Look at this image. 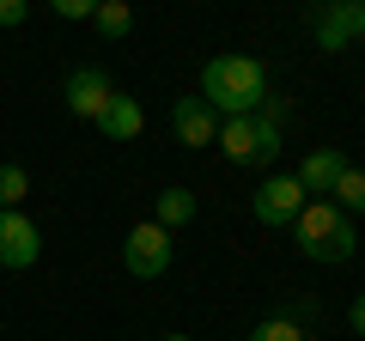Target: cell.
Masks as SVG:
<instances>
[{"label": "cell", "mask_w": 365, "mask_h": 341, "mask_svg": "<svg viewBox=\"0 0 365 341\" xmlns=\"http://www.w3.org/2000/svg\"><path fill=\"white\" fill-rule=\"evenodd\" d=\"M201 98L213 116H256L268 98V73L256 55H213L201 67Z\"/></svg>", "instance_id": "1"}, {"label": "cell", "mask_w": 365, "mask_h": 341, "mask_svg": "<svg viewBox=\"0 0 365 341\" xmlns=\"http://www.w3.org/2000/svg\"><path fill=\"white\" fill-rule=\"evenodd\" d=\"M292 238H299V250L311 256V263H353V220L335 208V201H304L299 220H292Z\"/></svg>", "instance_id": "2"}, {"label": "cell", "mask_w": 365, "mask_h": 341, "mask_svg": "<svg viewBox=\"0 0 365 341\" xmlns=\"http://www.w3.org/2000/svg\"><path fill=\"white\" fill-rule=\"evenodd\" d=\"M213 146H220L232 165H268V158L280 153V122H268L262 110L256 116H220Z\"/></svg>", "instance_id": "3"}, {"label": "cell", "mask_w": 365, "mask_h": 341, "mask_svg": "<svg viewBox=\"0 0 365 341\" xmlns=\"http://www.w3.org/2000/svg\"><path fill=\"white\" fill-rule=\"evenodd\" d=\"M122 263H128L134 280H158L170 268V232L158 220H140L128 238H122Z\"/></svg>", "instance_id": "4"}, {"label": "cell", "mask_w": 365, "mask_h": 341, "mask_svg": "<svg viewBox=\"0 0 365 341\" xmlns=\"http://www.w3.org/2000/svg\"><path fill=\"white\" fill-rule=\"evenodd\" d=\"M110 98H116V86H110L104 67H73V73H67V86H61V104L73 110L79 122H98Z\"/></svg>", "instance_id": "5"}, {"label": "cell", "mask_w": 365, "mask_h": 341, "mask_svg": "<svg viewBox=\"0 0 365 341\" xmlns=\"http://www.w3.org/2000/svg\"><path fill=\"white\" fill-rule=\"evenodd\" d=\"M250 208H256V220H262V225H274V232H280V225H292V220H299V208H304L299 177H262Z\"/></svg>", "instance_id": "6"}, {"label": "cell", "mask_w": 365, "mask_h": 341, "mask_svg": "<svg viewBox=\"0 0 365 341\" xmlns=\"http://www.w3.org/2000/svg\"><path fill=\"white\" fill-rule=\"evenodd\" d=\"M43 256V232L19 208H0V268H31Z\"/></svg>", "instance_id": "7"}, {"label": "cell", "mask_w": 365, "mask_h": 341, "mask_svg": "<svg viewBox=\"0 0 365 341\" xmlns=\"http://www.w3.org/2000/svg\"><path fill=\"white\" fill-rule=\"evenodd\" d=\"M359 6H347V0H323V6H317L311 13V31H317V43H323V49H347L353 37H359Z\"/></svg>", "instance_id": "8"}, {"label": "cell", "mask_w": 365, "mask_h": 341, "mask_svg": "<svg viewBox=\"0 0 365 341\" xmlns=\"http://www.w3.org/2000/svg\"><path fill=\"white\" fill-rule=\"evenodd\" d=\"M170 128H177L182 146H213L220 116L207 110V98H177V104H170Z\"/></svg>", "instance_id": "9"}, {"label": "cell", "mask_w": 365, "mask_h": 341, "mask_svg": "<svg viewBox=\"0 0 365 341\" xmlns=\"http://www.w3.org/2000/svg\"><path fill=\"white\" fill-rule=\"evenodd\" d=\"M341 170H347V153H335V146H317V153L304 158V165L292 170V177H299V189H304V195H329Z\"/></svg>", "instance_id": "10"}, {"label": "cell", "mask_w": 365, "mask_h": 341, "mask_svg": "<svg viewBox=\"0 0 365 341\" xmlns=\"http://www.w3.org/2000/svg\"><path fill=\"white\" fill-rule=\"evenodd\" d=\"M98 128H104V141H140V128H146V110L134 104L128 92H116L104 104V116H98Z\"/></svg>", "instance_id": "11"}, {"label": "cell", "mask_w": 365, "mask_h": 341, "mask_svg": "<svg viewBox=\"0 0 365 341\" xmlns=\"http://www.w3.org/2000/svg\"><path fill=\"white\" fill-rule=\"evenodd\" d=\"M329 201H335L347 220H365V170H359V165H347V170L335 177V189H329Z\"/></svg>", "instance_id": "12"}, {"label": "cell", "mask_w": 365, "mask_h": 341, "mask_svg": "<svg viewBox=\"0 0 365 341\" xmlns=\"http://www.w3.org/2000/svg\"><path fill=\"white\" fill-rule=\"evenodd\" d=\"M91 25H98V37L122 43V37L134 31V6H128V0H98V13H91Z\"/></svg>", "instance_id": "13"}, {"label": "cell", "mask_w": 365, "mask_h": 341, "mask_svg": "<svg viewBox=\"0 0 365 341\" xmlns=\"http://www.w3.org/2000/svg\"><path fill=\"white\" fill-rule=\"evenodd\" d=\"M189 220H195V195H189V189H165V195H158V225L177 232V225H189Z\"/></svg>", "instance_id": "14"}, {"label": "cell", "mask_w": 365, "mask_h": 341, "mask_svg": "<svg viewBox=\"0 0 365 341\" xmlns=\"http://www.w3.org/2000/svg\"><path fill=\"white\" fill-rule=\"evenodd\" d=\"M250 341H304V329H299V317H262L250 329Z\"/></svg>", "instance_id": "15"}, {"label": "cell", "mask_w": 365, "mask_h": 341, "mask_svg": "<svg viewBox=\"0 0 365 341\" xmlns=\"http://www.w3.org/2000/svg\"><path fill=\"white\" fill-rule=\"evenodd\" d=\"M25 189H31L25 165H0V208H19V201H25Z\"/></svg>", "instance_id": "16"}, {"label": "cell", "mask_w": 365, "mask_h": 341, "mask_svg": "<svg viewBox=\"0 0 365 341\" xmlns=\"http://www.w3.org/2000/svg\"><path fill=\"white\" fill-rule=\"evenodd\" d=\"M49 13L55 19H91V13H98V0H49Z\"/></svg>", "instance_id": "17"}, {"label": "cell", "mask_w": 365, "mask_h": 341, "mask_svg": "<svg viewBox=\"0 0 365 341\" xmlns=\"http://www.w3.org/2000/svg\"><path fill=\"white\" fill-rule=\"evenodd\" d=\"M25 13H31V0H0V25H6V31L25 25Z\"/></svg>", "instance_id": "18"}, {"label": "cell", "mask_w": 365, "mask_h": 341, "mask_svg": "<svg viewBox=\"0 0 365 341\" xmlns=\"http://www.w3.org/2000/svg\"><path fill=\"white\" fill-rule=\"evenodd\" d=\"M347 323H353V335H359V341H365V292H359V299H353V305H347Z\"/></svg>", "instance_id": "19"}, {"label": "cell", "mask_w": 365, "mask_h": 341, "mask_svg": "<svg viewBox=\"0 0 365 341\" xmlns=\"http://www.w3.org/2000/svg\"><path fill=\"white\" fill-rule=\"evenodd\" d=\"M347 6H359V13H365V0H347Z\"/></svg>", "instance_id": "20"}, {"label": "cell", "mask_w": 365, "mask_h": 341, "mask_svg": "<svg viewBox=\"0 0 365 341\" xmlns=\"http://www.w3.org/2000/svg\"><path fill=\"white\" fill-rule=\"evenodd\" d=\"M359 43H365V19H359Z\"/></svg>", "instance_id": "21"}, {"label": "cell", "mask_w": 365, "mask_h": 341, "mask_svg": "<svg viewBox=\"0 0 365 341\" xmlns=\"http://www.w3.org/2000/svg\"><path fill=\"white\" fill-rule=\"evenodd\" d=\"M165 341H189V335H165Z\"/></svg>", "instance_id": "22"}]
</instances>
